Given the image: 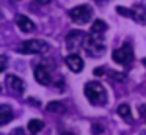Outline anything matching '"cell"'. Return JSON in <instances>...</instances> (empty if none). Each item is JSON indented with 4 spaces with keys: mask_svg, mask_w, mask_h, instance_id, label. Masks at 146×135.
I'll return each instance as SVG.
<instances>
[{
    "mask_svg": "<svg viewBox=\"0 0 146 135\" xmlns=\"http://www.w3.org/2000/svg\"><path fill=\"white\" fill-rule=\"evenodd\" d=\"M85 97L90 100L91 105H105L107 91L104 85H101L99 82H88L85 85Z\"/></svg>",
    "mask_w": 146,
    "mask_h": 135,
    "instance_id": "obj_1",
    "label": "cell"
},
{
    "mask_svg": "<svg viewBox=\"0 0 146 135\" xmlns=\"http://www.w3.org/2000/svg\"><path fill=\"white\" fill-rule=\"evenodd\" d=\"M83 49L86 50L90 57H101L102 53L105 52V43L102 39V36H96V35H91L90 33L86 36V41H85V46Z\"/></svg>",
    "mask_w": 146,
    "mask_h": 135,
    "instance_id": "obj_2",
    "label": "cell"
},
{
    "mask_svg": "<svg viewBox=\"0 0 146 135\" xmlns=\"http://www.w3.org/2000/svg\"><path fill=\"white\" fill-rule=\"evenodd\" d=\"M69 17L74 24L77 25H85L91 21L93 17V8L88 5H79L69 11Z\"/></svg>",
    "mask_w": 146,
    "mask_h": 135,
    "instance_id": "obj_3",
    "label": "cell"
},
{
    "mask_svg": "<svg viewBox=\"0 0 146 135\" xmlns=\"http://www.w3.org/2000/svg\"><path fill=\"white\" fill-rule=\"evenodd\" d=\"M111 60H113L115 63H118V65H123V66L130 65L132 60H133V50H132V47H130V44H124L119 49L113 50Z\"/></svg>",
    "mask_w": 146,
    "mask_h": 135,
    "instance_id": "obj_4",
    "label": "cell"
},
{
    "mask_svg": "<svg viewBox=\"0 0 146 135\" xmlns=\"http://www.w3.org/2000/svg\"><path fill=\"white\" fill-rule=\"evenodd\" d=\"M19 50L24 53H46L49 50V44L42 39H27Z\"/></svg>",
    "mask_w": 146,
    "mask_h": 135,
    "instance_id": "obj_5",
    "label": "cell"
},
{
    "mask_svg": "<svg viewBox=\"0 0 146 135\" xmlns=\"http://www.w3.org/2000/svg\"><path fill=\"white\" fill-rule=\"evenodd\" d=\"M86 36H88V35H85L83 31H80V30L71 31V33L66 36V47L71 50V52H77L80 47L85 46Z\"/></svg>",
    "mask_w": 146,
    "mask_h": 135,
    "instance_id": "obj_6",
    "label": "cell"
},
{
    "mask_svg": "<svg viewBox=\"0 0 146 135\" xmlns=\"http://www.w3.org/2000/svg\"><path fill=\"white\" fill-rule=\"evenodd\" d=\"M7 88L11 91V93H16V94H21L24 93V90H25V85H24V80L21 77H17V75H7Z\"/></svg>",
    "mask_w": 146,
    "mask_h": 135,
    "instance_id": "obj_7",
    "label": "cell"
},
{
    "mask_svg": "<svg viewBox=\"0 0 146 135\" xmlns=\"http://www.w3.org/2000/svg\"><path fill=\"white\" fill-rule=\"evenodd\" d=\"M64 63H66V66L72 72H82V69H83V60H82V57L77 55V53L68 55L66 58H64Z\"/></svg>",
    "mask_w": 146,
    "mask_h": 135,
    "instance_id": "obj_8",
    "label": "cell"
},
{
    "mask_svg": "<svg viewBox=\"0 0 146 135\" xmlns=\"http://www.w3.org/2000/svg\"><path fill=\"white\" fill-rule=\"evenodd\" d=\"M16 24H17V27H19L22 31H25V33H32V31H35V28H36L35 24L24 14H17L16 16Z\"/></svg>",
    "mask_w": 146,
    "mask_h": 135,
    "instance_id": "obj_9",
    "label": "cell"
},
{
    "mask_svg": "<svg viewBox=\"0 0 146 135\" xmlns=\"http://www.w3.org/2000/svg\"><path fill=\"white\" fill-rule=\"evenodd\" d=\"M132 11H133V17H132L133 21L141 24V25H146V5H143V3H135Z\"/></svg>",
    "mask_w": 146,
    "mask_h": 135,
    "instance_id": "obj_10",
    "label": "cell"
},
{
    "mask_svg": "<svg viewBox=\"0 0 146 135\" xmlns=\"http://www.w3.org/2000/svg\"><path fill=\"white\" fill-rule=\"evenodd\" d=\"M33 74H35V78L39 85H49L50 83V75H49L47 69H46L44 66H36Z\"/></svg>",
    "mask_w": 146,
    "mask_h": 135,
    "instance_id": "obj_11",
    "label": "cell"
},
{
    "mask_svg": "<svg viewBox=\"0 0 146 135\" xmlns=\"http://www.w3.org/2000/svg\"><path fill=\"white\" fill-rule=\"evenodd\" d=\"M13 119V110L10 105L7 104H2L0 105V126H5Z\"/></svg>",
    "mask_w": 146,
    "mask_h": 135,
    "instance_id": "obj_12",
    "label": "cell"
},
{
    "mask_svg": "<svg viewBox=\"0 0 146 135\" xmlns=\"http://www.w3.org/2000/svg\"><path fill=\"white\" fill-rule=\"evenodd\" d=\"M107 24H105V21H101V19H96L94 22H93L91 25V30H90V33L91 35H96V36H104V33L107 31Z\"/></svg>",
    "mask_w": 146,
    "mask_h": 135,
    "instance_id": "obj_13",
    "label": "cell"
},
{
    "mask_svg": "<svg viewBox=\"0 0 146 135\" xmlns=\"http://www.w3.org/2000/svg\"><path fill=\"white\" fill-rule=\"evenodd\" d=\"M118 115H119L121 118L124 119V121H127V122H129V124H133L132 112H130V107L127 105V104H121V105L118 107Z\"/></svg>",
    "mask_w": 146,
    "mask_h": 135,
    "instance_id": "obj_14",
    "label": "cell"
},
{
    "mask_svg": "<svg viewBox=\"0 0 146 135\" xmlns=\"http://www.w3.org/2000/svg\"><path fill=\"white\" fill-rule=\"evenodd\" d=\"M46 110L50 112V113H58V115H61V113L66 112V107H64V104L60 102V100H52V102L47 104Z\"/></svg>",
    "mask_w": 146,
    "mask_h": 135,
    "instance_id": "obj_15",
    "label": "cell"
},
{
    "mask_svg": "<svg viewBox=\"0 0 146 135\" xmlns=\"http://www.w3.org/2000/svg\"><path fill=\"white\" fill-rule=\"evenodd\" d=\"M42 129H44V122H42L41 119H30L29 124H27V130H29L32 135L41 132Z\"/></svg>",
    "mask_w": 146,
    "mask_h": 135,
    "instance_id": "obj_16",
    "label": "cell"
},
{
    "mask_svg": "<svg viewBox=\"0 0 146 135\" xmlns=\"http://www.w3.org/2000/svg\"><path fill=\"white\" fill-rule=\"evenodd\" d=\"M116 11L119 13V14H123V16H127V17H133V11H132V9H129V8H123V6H118Z\"/></svg>",
    "mask_w": 146,
    "mask_h": 135,
    "instance_id": "obj_17",
    "label": "cell"
},
{
    "mask_svg": "<svg viewBox=\"0 0 146 135\" xmlns=\"http://www.w3.org/2000/svg\"><path fill=\"white\" fill-rule=\"evenodd\" d=\"M138 112H140V115H141V118L145 119V122H146V105H140Z\"/></svg>",
    "mask_w": 146,
    "mask_h": 135,
    "instance_id": "obj_18",
    "label": "cell"
},
{
    "mask_svg": "<svg viewBox=\"0 0 146 135\" xmlns=\"http://www.w3.org/2000/svg\"><path fill=\"white\" fill-rule=\"evenodd\" d=\"M7 69V55H2V66H0V71L3 72Z\"/></svg>",
    "mask_w": 146,
    "mask_h": 135,
    "instance_id": "obj_19",
    "label": "cell"
},
{
    "mask_svg": "<svg viewBox=\"0 0 146 135\" xmlns=\"http://www.w3.org/2000/svg\"><path fill=\"white\" fill-rule=\"evenodd\" d=\"M10 135H24V129L22 127H17V129H14Z\"/></svg>",
    "mask_w": 146,
    "mask_h": 135,
    "instance_id": "obj_20",
    "label": "cell"
},
{
    "mask_svg": "<svg viewBox=\"0 0 146 135\" xmlns=\"http://www.w3.org/2000/svg\"><path fill=\"white\" fill-rule=\"evenodd\" d=\"M99 132H102V127H101L99 124H94V126H93V134H94V135H98Z\"/></svg>",
    "mask_w": 146,
    "mask_h": 135,
    "instance_id": "obj_21",
    "label": "cell"
},
{
    "mask_svg": "<svg viewBox=\"0 0 146 135\" xmlns=\"http://www.w3.org/2000/svg\"><path fill=\"white\" fill-rule=\"evenodd\" d=\"M36 5H49L50 3V0H35Z\"/></svg>",
    "mask_w": 146,
    "mask_h": 135,
    "instance_id": "obj_22",
    "label": "cell"
},
{
    "mask_svg": "<svg viewBox=\"0 0 146 135\" xmlns=\"http://www.w3.org/2000/svg\"><path fill=\"white\" fill-rule=\"evenodd\" d=\"M102 74H104V69H102V68L101 69H99V68L94 69V75H102Z\"/></svg>",
    "mask_w": 146,
    "mask_h": 135,
    "instance_id": "obj_23",
    "label": "cell"
},
{
    "mask_svg": "<svg viewBox=\"0 0 146 135\" xmlns=\"http://www.w3.org/2000/svg\"><path fill=\"white\" fill-rule=\"evenodd\" d=\"M60 135H74V134H71V132H61Z\"/></svg>",
    "mask_w": 146,
    "mask_h": 135,
    "instance_id": "obj_24",
    "label": "cell"
},
{
    "mask_svg": "<svg viewBox=\"0 0 146 135\" xmlns=\"http://www.w3.org/2000/svg\"><path fill=\"white\" fill-rule=\"evenodd\" d=\"M96 3H104V2H107V0H94Z\"/></svg>",
    "mask_w": 146,
    "mask_h": 135,
    "instance_id": "obj_25",
    "label": "cell"
}]
</instances>
